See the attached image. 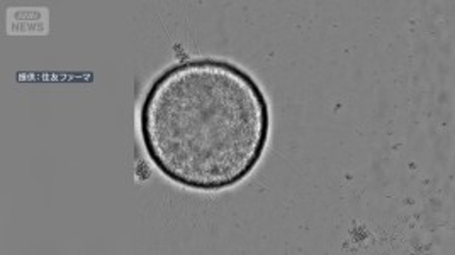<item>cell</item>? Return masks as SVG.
<instances>
[{
	"instance_id": "cell-1",
	"label": "cell",
	"mask_w": 455,
	"mask_h": 255,
	"mask_svg": "<svg viewBox=\"0 0 455 255\" xmlns=\"http://www.w3.org/2000/svg\"><path fill=\"white\" fill-rule=\"evenodd\" d=\"M140 135L153 166L196 191L233 188L255 171L270 137L259 81L231 61L194 58L164 70L140 107Z\"/></svg>"
}]
</instances>
